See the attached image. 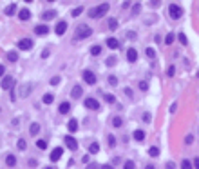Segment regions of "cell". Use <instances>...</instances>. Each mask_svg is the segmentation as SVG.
<instances>
[{
	"instance_id": "52a82bcc",
	"label": "cell",
	"mask_w": 199,
	"mask_h": 169,
	"mask_svg": "<svg viewBox=\"0 0 199 169\" xmlns=\"http://www.w3.org/2000/svg\"><path fill=\"white\" fill-rule=\"evenodd\" d=\"M85 107H87V109L98 111V109H100V102H98L96 98H85Z\"/></svg>"
},
{
	"instance_id": "ee69618b",
	"label": "cell",
	"mask_w": 199,
	"mask_h": 169,
	"mask_svg": "<svg viewBox=\"0 0 199 169\" xmlns=\"http://www.w3.org/2000/svg\"><path fill=\"white\" fill-rule=\"evenodd\" d=\"M127 38H129V40H136V38H138V35H136L134 31H129V33H127Z\"/></svg>"
},
{
	"instance_id": "4fadbf2b",
	"label": "cell",
	"mask_w": 199,
	"mask_h": 169,
	"mask_svg": "<svg viewBox=\"0 0 199 169\" xmlns=\"http://www.w3.org/2000/svg\"><path fill=\"white\" fill-rule=\"evenodd\" d=\"M127 60L129 62H136V60H138V51H136L134 47H130V49L127 51Z\"/></svg>"
},
{
	"instance_id": "5b68a950",
	"label": "cell",
	"mask_w": 199,
	"mask_h": 169,
	"mask_svg": "<svg viewBox=\"0 0 199 169\" xmlns=\"http://www.w3.org/2000/svg\"><path fill=\"white\" fill-rule=\"evenodd\" d=\"M64 142H65V146L69 147L71 151H76L78 149V142H76V138H72L71 135H67V137L64 138Z\"/></svg>"
},
{
	"instance_id": "8fae6325",
	"label": "cell",
	"mask_w": 199,
	"mask_h": 169,
	"mask_svg": "<svg viewBox=\"0 0 199 169\" xmlns=\"http://www.w3.org/2000/svg\"><path fill=\"white\" fill-rule=\"evenodd\" d=\"M35 33H36V35H49V26H47V24L36 26V28H35Z\"/></svg>"
},
{
	"instance_id": "db71d44e",
	"label": "cell",
	"mask_w": 199,
	"mask_h": 169,
	"mask_svg": "<svg viewBox=\"0 0 199 169\" xmlns=\"http://www.w3.org/2000/svg\"><path fill=\"white\" fill-rule=\"evenodd\" d=\"M87 169H98V164H94V162H92V164L87 166Z\"/></svg>"
},
{
	"instance_id": "7c38bea8",
	"label": "cell",
	"mask_w": 199,
	"mask_h": 169,
	"mask_svg": "<svg viewBox=\"0 0 199 169\" xmlns=\"http://www.w3.org/2000/svg\"><path fill=\"white\" fill-rule=\"evenodd\" d=\"M107 47H109V49H118V47H120V40L114 38V37L107 38Z\"/></svg>"
},
{
	"instance_id": "d6a6232c",
	"label": "cell",
	"mask_w": 199,
	"mask_h": 169,
	"mask_svg": "<svg viewBox=\"0 0 199 169\" xmlns=\"http://www.w3.org/2000/svg\"><path fill=\"white\" fill-rule=\"evenodd\" d=\"M81 11H83V8H81V6H78L76 9H72V11H71V15H72L74 18H76V17H80V15H81Z\"/></svg>"
},
{
	"instance_id": "5bb4252c",
	"label": "cell",
	"mask_w": 199,
	"mask_h": 169,
	"mask_svg": "<svg viewBox=\"0 0 199 169\" xmlns=\"http://www.w3.org/2000/svg\"><path fill=\"white\" fill-rule=\"evenodd\" d=\"M81 95H83V89H81V86H74L72 91H71V97L72 98H80Z\"/></svg>"
},
{
	"instance_id": "6da1fadb",
	"label": "cell",
	"mask_w": 199,
	"mask_h": 169,
	"mask_svg": "<svg viewBox=\"0 0 199 169\" xmlns=\"http://www.w3.org/2000/svg\"><path fill=\"white\" fill-rule=\"evenodd\" d=\"M92 35V29L89 28L87 24H80L78 28H76V31H74V38L76 40H81V38H89Z\"/></svg>"
},
{
	"instance_id": "9c48e42d",
	"label": "cell",
	"mask_w": 199,
	"mask_h": 169,
	"mask_svg": "<svg viewBox=\"0 0 199 169\" xmlns=\"http://www.w3.org/2000/svg\"><path fill=\"white\" fill-rule=\"evenodd\" d=\"M13 86H15V80H13V77L5 75V77L2 78V89H11Z\"/></svg>"
},
{
	"instance_id": "680465c9",
	"label": "cell",
	"mask_w": 199,
	"mask_h": 169,
	"mask_svg": "<svg viewBox=\"0 0 199 169\" xmlns=\"http://www.w3.org/2000/svg\"><path fill=\"white\" fill-rule=\"evenodd\" d=\"M47 55H49V51H47V49H44V53H42V58H47Z\"/></svg>"
},
{
	"instance_id": "3957f363",
	"label": "cell",
	"mask_w": 199,
	"mask_h": 169,
	"mask_svg": "<svg viewBox=\"0 0 199 169\" xmlns=\"http://www.w3.org/2000/svg\"><path fill=\"white\" fill-rule=\"evenodd\" d=\"M168 13H170V17H172L174 20H179L181 15H183V9H181V6H177V4H170Z\"/></svg>"
},
{
	"instance_id": "d590c367",
	"label": "cell",
	"mask_w": 199,
	"mask_h": 169,
	"mask_svg": "<svg viewBox=\"0 0 199 169\" xmlns=\"http://www.w3.org/2000/svg\"><path fill=\"white\" fill-rule=\"evenodd\" d=\"M148 155H150V157H159V149H157V147H150Z\"/></svg>"
},
{
	"instance_id": "bcb514c9",
	"label": "cell",
	"mask_w": 199,
	"mask_h": 169,
	"mask_svg": "<svg viewBox=\"0 0 199 169\" xmlns=\"http://www.w3.org/2000/svg\"><path fill=\"white\" fill-rule=\"evenodd\" d=\"M140 89H141V91H147V89H148V84H147V82H140Z\"/></svg>"
},
{
	"instance_id": "f5cc1de1",
	"label": "cell",
	"mask_w": 199,
	"mask_h": 169,
	"mask_svg": "<svg viewBox=\"0 0 199 169\" xmlns=\"http://www.w3.org/2000/svg\"><path fill=\"white\" fill-rule=\"evenodd\" d=\"M167 169H176V164H174V162H168V164H167Z\"/></svg>"
},
{
	"instance_id": "cb8c5ba5",
	"label": "cell",
	"mask_w": 199,
	"mask_h": 169,
	"mask_svg": "<svg viewBox=\"0 0 199 169\" xmlns=\"http://www.w3.org/2000/svg\"><path fill=\"white\" fill-rule=\"evenodd\" d=\"M42 100H44V104H47V106H49V104H53V100H54V97H53L51 93H45Z\"/></svg>"
},
{
	"instance_id": "f1b7e54d",
	"label": "cell",
	"mask_w": 199,
	"mask_h": 169,
	"mask_svg": "<svg viewBox=\"0 0 199 169\" xmlns=\"http://www.w3.org/2000/svg\"><path fill=\"white\" fill-rule=\"evenodd\" d=\"M100 53H101V47H100V46H92V47H91V55H92V57H98Z\"/></svg>"
},
{
	"instance_id": "484cf974",
	"label": "cell",
	"mask_w": 199,
	"mask_h": 169,
	"mask_svg": "<svg viewBox=\"0 0 199 169\" xmlns=\"http://www.w3.org/2000/svg\"><path fill=\"white\" fill-rule=\"evenodd\" d=\"M15 11H16V6H15V4H9L8 8H5V15L11 17V15H15Z\"/></svg>"
},
{
	"instance_id": "277c9868",
	"label": "cell",
	"mask_w": 199,
	"mask_h": 169,
	"mask_svg": "<svg viewBox=\"0 0 199 169\" xmlns=\"http://www.w3.org/2000/svg\"><path fill=\"white\" fill-rule=\"evenodd\" d=\"M31 91H33V84H29V82H27V84H22V86L18 87V97L27 98V97L31 95Z\"/></svg>"
},
{
	"instance_id": "f35d334b",
	"label": "cell",
	"mask_w": 199,
	"mask_h": 169,
	"mask_svg": "<svg viewBox=\"0 0 199 169\" xmlns=\"http://www.w3.org/2000/svg\"><path fill=\"white\" fill-rule=\"evenodd\" d=\"M114 100H116V98H114V95H111V93H107V95H105V102L114 104Z\"/></svg>"
},
{
	"instance_id": "8992f818",
	"label": "cell",
	"mask_w": 199,
	"mask_h": 169,
	"mask_svg": "<svg viewBox=\"0 0 199 169\" xmlns=\"http://www.w3.org/2000/svg\"><path fill=\"white\" fill-rule=\"evenodd\" d=\"M83 80H85L89 86H94V84H96V75H94L92 71L85 69V71H83Z\"/></svg>"
},
{
	"instance_id": "7a4b0ae2",
	"label": "cell",
	"mask_w": 199,
	"mask_h": 169,
	"mask_svg": "<svg viewBox=\"0 0 199 169\" xmlns=\"http://www.w3.org/2000/svg\"><path fill=\"white\" fill-rule=\"evenodd\" d=\"M109 9H111V6H109L107 2H105V4H100L98 8L91 9V13H89V17H91V18H100V17H103L105 13L109 11Z\"/></svg>"
},
{
	"instance_id": "74e56055",
	"label": "cell",
	"mask_w": 199,
	"mask_h": 169,
	"mask_svg": "<svg viewBox=\"0 0 199 169\" xmlns=\"http://www.w3.org/2000/svg\"><path fill=\"white\" fill-rule=\"evenodd\" d=\"M107 140H109V146H111V147H114V146H116V137H114V135H109Z\"/></svg>"
},
{
	"instance_id": "ba28073f",
	"label": "cell",
	"mask_w": 199,
	"mask_h": 169,
	"mask_svg": "<svg viewBox=\"0 0 199 169\" xmlns=\"http://www.w3.org/2000/svg\"><path fill=\"white\" fill-rule=\"evenodd\" d=\"M31 47H33V38H22V40H20V42H18V49H31Z\"/></svg>"
},
{
	"instance_id": "603a6c76",
	"label": "cell",
	"mask_w": 199,
	"mask_h": 169,
	"mask_svg": "<svg viewBox=\"0 0 199 169\" xmlns=\"http://www.w3.org/2000/svg\"><path fill=\"white\" fill-rule=\"evenodd\" d=\"M100 151V146H98V142H92L91 146H89V153H92V155H96Z\"/></svg>"
},
{
	"instance_id": "8d00e7d4",
	"label": "cell",
	"mask_w": 199,
	"mask_h": 169,
	"mask_svg": "<svg viewBox=\"0 0 199 169\" xmlns=\"http://www.w3.org/2000/svg\"><path fill=\"white\" fill-rule=\"evenodd\" d=\"M36 147H38V149H45V147H47V140H38Z\"/></svg>"
},
{
	"instance_id": "f6af8a7d",
	"label": "cell",
	"mask_w": 199,
	"mask_h": 169,
	"mask_svg": "<svg viewBox=\"0 0 199 169\" xmlns=\"http://www.w3.org/2000/svg\"><path fill=\"white\" fill-rule=\"evenodd\" d=\"M58 82H60V77H53L49 84H51V86H58Z\"/></svg>"
},
{
	"instance_id": "e575fe53",
	"label": "cell",
	"mask_w": 199,
	"mask_h": 169,
	"mask_svg": "<svg viewBox=\"0 0 199 169\" xmlns=\"http://www.w3.org/2000/svg\"><path fill=\"white\" fill-rule=\"evenodd\" d=\"M177 38H179V42H181L183 46L188 44V38H187V35H185V33H179V37H177Z\"/></svg>"
},
{
	"instance_id": "f907efd6",
	"label": "cell",
	"mask_w": 199,
	"mask_h": 169,
	"mask_svg": "<svg viewBox=\"0 0 199 169\" xmlns=\"http://www.w3.org/2000/svg\"><path fill=\"white\" fill-rule=\"evenodd\" d=\"M29 166H31V167H36V166H38V162L31 158V160H29Z\"/></svg>"
},
{
	"instance_id": "ab89813d",
	"label": "cell",
	"mask_w": 199,
	"mask_h": 169,
	"mask_svg": "<svg viewBox=\"0 0 199 169\" xmlns=\"http://www.w3.org/2000/svg\"><path fill=\"white\" fill-rule=\"evenodd\" d=\"M167 75H168V77H174V75H176V66H168Z\"/></svg>"
},
{
	"instance_id": "c3c4849f",
	"label": "cell",
	"mask_w": 199,
	"mask_h": 169,
	"mask_svg": "<svg viewBox=\"0 0 199 169\" xmlns=\"http://www.w3.org/2000/svg\"><path fill=\"white\" fill-rule=\"evenodd\" d=\"M138 13H140V4H136L132 8V15H138Z\"/></svg>"
},
{
	"instance_id": "ac0fdd59",
	"label": "cell",
	"mask_w": 199,
	"mask_h": 169,
	"mask_svg": "<svg viewBox=\"0 0 199 169\" xmlns=\"http://www.w3.org/2000/svg\"><path fill=\"white\" fill-rule=\"evenodd\" d=\"M67 127H69V131H71V133L78 131V120H76V118H71V120H69V124H67Z\"/></svg>"
},
{
	"instance_id": "7bdbcfd3",
	"label": "cell",
	"mask_w": 199,
	"mask_h": 169,
	"mask_svg": "<svg viewBox=\"0 0 199 169\" xmlns=\"http://www.w3.org/2000/svg\"><path fill=\"white\" fill-rule=\"evenodd\" d=\"M109 84H111V86H118V78H116L114 75H111V77H109Z\"/></svg>"
},
{
	"instance_id": "4dcf8cb0",
	"label": "cell",
	"mask_w": 199,
	"mask_h": 169,
	"mask_svg": "<svg viewBox=\"0 0 199 169\" xmlns=\"http://www.w3.org/2000/svg\"><path fill=\"white\" fill-rule=\"evenodd\" d=\"M174 38H176V37H174V33H168V35L165 37V44H167V46H170V44L174 42Z\"/></svg>"
},
{
	"instance_id": "1f68e13d",
	"label": "cell",
	"mask_w": 199,
	"mask_h": 169,
	"mask_svg": "<svg viewBox=\"0 0 199 169\" xmlns=\"http://www.w3.org/2000/svg\"><path fill=\"white\" fill-rule=\"evenodd\" d=\"M145 55H147V58H154V57H156V51L152 49V47H147V49H145Z\"/></svg>"
},
{
	"instance_id": "6125c7cd",
	"label": "cell",
	"mask_w": 199,
	"mask_h": 169,
	"mask_svg": "<svg viewBox=\"0 0 199 169\" xmlns=\"http://www.w3.org/2000/svg\"><path fill=\"white\" fill-rule=\"evenodd\" d=\"M47 169H54V167H47Z\"/></svg>"
},
{
	"instance_id": "e0dca14e",
	"label": "cell",
	"mask_w": 199,
	"mask_h": 169,
	"mask_svg": "<svg viewBox=\"0 0 199 169\" xmlns=\"http://www.w3.org/2000/svg\"><path fill=\"white\" fill-rule=\"evenodd\" d=\"M29 17H31V11L29 9H20L18 11V18L20 20H29Z\"/></svg>"
},
{
	"instance_id": "83f0119b",
	"label": "cell",
	"mask_w": 199,
	"mask_h": 169,
	"mask_svg": "<svg viewBox=\"0 0 199 169\" xmlns=\"http://www.w3.org/2000/svg\"><path fill=\"white\" fill-rule=\"evenodd\" d=\"M112 126H114V127H121V126H123V118H121V117H114V118H112Z\"/></svg>"
},
{
	"instance_id": "91938a15",
	"label": "cell",
	"mask_w": 199,
	"mask_h": 169,
	"mask_svg": "<svg viewBox=\"0 0 199 169\" xmlns=\"http://www.w3.org/2000/svg\"><path fill=\"white\" fill-rule=\"evenodd\" d=\"M101 169H114L112 166H109V164H105V166H101Z\"/></svg>"
},
{
	"instance_id": "2e32d148",
	"label": "cell",
	"mask_w": 199,
	"mask_h": 169,
	"mask_svg": "<svg viewBox=\"0 0 199 169\" xmlns=\"http://www.w3.org/2000/svg\"><path fill=\"white\" fill-rule=\"evenodd\" d=\"M67 31V22H64V20H62V22H58V26H56V35H64V33Z\"/></svg>"
},
{
	"instance_id": "836d02e7",
	"label": "cell",
	"mask_w": 199,
	"mask_h": 169,
	"mask_svg": "<svg viewBox=\"0 0 199 169\" xmlns=\"http://www.w3.org/2000/svg\"><path fill=\"white\" fill-rule=\"evenodd\" d=\"M181 169H192V162L185 158V160L181 162Z\"/></svg>"
},
{
	"instance_id": "816d5d0a",
	"label": "cell",
	"mask_w": 199,
	"mask_h": 169,
	"mask_svg": "<svg viewBox=\"0 0 199 169\" xmlns=\"http://www.w3.org/2000/svg\"><path fill=\"white\" fill-rule=\"evenodd\" d=\"M176 109H177V104H176V102H174V104H172V106H170V113H176Z\"/></svg>"
},
{
	"instance_id": "7dc6e473",
	"label": "cell",
	"mask_w": 199,
	"mask_h": 169,
	"mask_svg": "<svg viewBox=\"0 0 199 169\" xmlns=\"http://www.w3.org/2000/svg\"><path fill=\"white\" fill-rule=\"evenodd\" d=\"M150 120H152V117H150L148 113H145V115H143V122H147V124H148Z\"/></svg>"
},
{
	"instance_id": "9f6ffc18",
	"label": "cell",
	"mask_w": 199,
	"mask_h": 169,
	"mask_svg": "<svg viewBox=\"0 0 199 169\" xmlns=\"http://www.w3.org/2000/svg\"><path fill=\"white\" fill-rule=\"evenodd\" d=\"M4 73H5V67H4V66H0V77H4Z\"/></svg>"
},
{
	"instance_id": "681fc988",
	"label": "cell",
	"mask_w": 199,
	"mask_h": 169,
	"mask_svg": "<svg viewBox=\"0 0 199 169\" xmlns=\"http://www.w3.org/2000/svg\"><path fill=\"white\" fill-rule=\"evenodd\" d=\"M192 142H194V137H190V135H188V137L185 138V144H192Z\"/></svg>"
},
{
	"instance_id": "30bf717a",
	"label": "cell",
	"mask_w": 199,
	"mask_h": 169,
	"mask_svg": "<svg viewBox=\"0 0 199 169\" xmlns=\"http://www.w3.org/2000/svg\"><path fill=\"white\" fill-rule=\"evenodd\" d=\"M62 155H64V149H62V147H54L51 151V162H58L62 158Z\"/></svg>"
},
{
	"instance_id": "ffe728a7",
	"label": "cell",
	"mask_w": 199,
	"mask_h": 169,
	"mask_svg": "<svg viewBox=\"0 0 199 169\" xmlns=\"http://www.w3.org/2000/svg\"><path fill=\"white\" fill-rule=\"evenodd\" d=\"M5 164H8L9 167H15L16 166V157L15 155H8V157H5Z\"/></svg>"
},
{
	"instance_id": "4316f807",
	"label": "cell",
	"mask_w": 199,
	"mask_h": 169,
	"mask_svg": "<svg viewBox=\"0 0 199 169\" xmlns=\"http://www.w3.org/2000/svg\"><path fill=\"white\" fill-rule=\"evenodd\" d=\"M38 131H40V124H31V127H29V133L35 137V135H38Z\"/></svg>"
},
{
	"instance_id": "44dd1931",
	"label": "cell",
	"mask_w": 199,
	"mask_h": 169,
	"mask_svg": "<svg viewBox=\"0 0 199 169\" xmlns=\"http://www.w3.org/2000/svg\"><path fill=\"white\" fill-rule=\"evenodd\" d=\"M134 140H138V142L145 140V131H141V129H136V131H134Z\"/></svg>"
},
{
	"instance_id": "11a10c76",
	"label": "cell",
	"mask_w": 199,
	"mask_h": 169,
	"mask_svg": "<svg viewBox=\"0 0 199 169\" xmlns=\"http://www.w3.org/2000/svg\"><path fill=\"white\" fill-rule=\"evenodd\" d=\"M194 167L199 169V158H194Z\"/></svg>"
},
{
	"instance_id": "b9f144b4",
	"label": "cell",
	"mask_w": 199,
	"mask_h": 169,
	"mask_svg": "<svg viewBox=\"0 0 199 169\" xmlns=\"http://www.w3.org/2000/svg\"><path fill=\"white\" fill-rule=\"evenodd\" d=\"M25 147H27V144H25V140H22V138H20V140H18V149H20V151H24Z\"/></svg>"
},
{
	"instance_id": "d6986e66",
	"label": "cell",
	"mask_w": 199,
	"mask_h": 169,
	"mask_svg": "<svg viewBox=\"0 0 199 169\" xmlns=\"http://www.w3.org/2000/svg\"><path fill=\"white\" fill-rule=\"evenodd\" d=\"M54 17H56V11H53V9H51V11H44V13H42V20H53Z\"/></svg>"
},
{
	"instance_id": "7402d4cb",
	"label": "cell",
	"mask_w": 199,
	"mask_h": 169,
	"mask_svg": "<svg viewBox=\"0 0 199 169\" xmlns=\"http://www.w3.org/2000/svg\"><path fill=\"white\" fill-rule=\"evenodd\" d=\"M109 29H111V31H114V29H118V20H116V18H109Z\"/></svg>"
},
{
	"instance_id": "f546056e",
	"label": "cell",
	"mask_w": 199,
	"mask_h": 169,
	"mask_svg": "<svg viewBox=\"0 0 199 169\" xmlns=\"http://www.w3.org/2000/svg\"><path fill=\"white\" fill-rule=\"evenodd\" d=\"M123 169H136V164H134V160H127L125 164H123Z\"/></svg>"
},
{
	"instance_id": "9a60e30c",
	"label": "cell",
	"mask_w": 199,
	"mask_h": 169,
	"mask_svg": "<svg viewBox=\"0 0 199 169\" xmlns=\"http://www.w3.org/2000/svg\"><path fill=\"white\" fill-rule=\"evenodd\" d=\"M58 111H60L62 115H67V113L71 111V104H69V102H62V104L58 106Z\"/></svg>"
},
{
	"instance_id": "6f0895ef",
	"label": "cell",
	"mask_w": 199,
	"mask_h": 169,
	"mask_svg": "<svg viewBox=\"0 0 199 169\" xmlns=\"http://www.w3.org/2000/svg\"><path fill=\"white\" fill-rule=\"evenodd\" d=\"M125 95H129V97H132V89H129V87H127V89H125Z\"/></svg>"
},
{
	"instance_id": "d4e9b609",
	"label": "cell",
	"mask_w": 199,
	"mask_h": 169,
	"mask_svg": "<svg viewBox=\"0 0 199 169\" xmlns=\"http://www.w3.org/2000/svg\"><path fill=\"white\" fill-rule=\"evenodd\" d=\"M8 60H9V62H16V60H18V53L16 51H9L8 53Z\"/></svg>"
},
{
	"instance_id": "94428289",
	"label": "cell",
	"mask_w": 199,
	"mask_h": 169,
	"mask_svg": "<svg viewBox=\"0 0 199 169\" xmlns=\"http://www.w3.org/2000/svg\"><path fill=\"white\" fill-rule=\"evenodd\" d=\"M145 169H156V167H154V166H147Z\"/></svg>"
},
{
	"instance_id": "60d3db41",
	"label": "cell",
	"mask_w": 199,
	"mask_h": 169,
	"mask_svg": "<svg viewBox=\"0 0 199 169\" xmlns=\"http://www.w3.org/2000/svg\"><path fill=\"white\" fill-rule=\"evenodd\" d=\"M105 64H107L109 67H112V66L116 64V57H109V58H107V62H105Z\"/></svg>"
}]
</instances>
